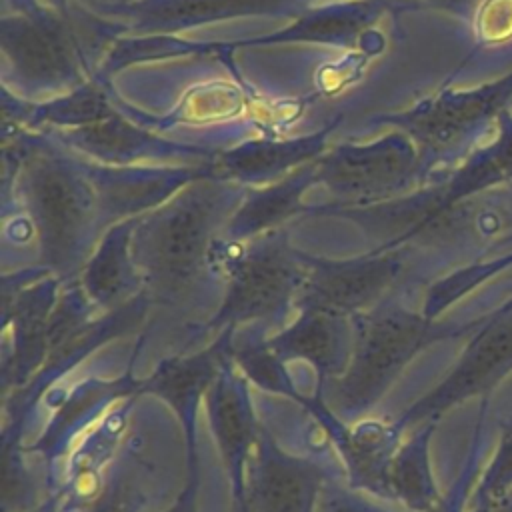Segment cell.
Instances as JSON below:
<instances>
[{
    "label": "cell",
    "instance_id": "cell-14",
    "mask_svg": "<svg viewBox=\"0 0 512 512\" xmlns=\"http://www.w3.org/2000/svg\"><path fill=\"white\" fill-rule=\"evenodd\" d=\"M30 202L52 258H64L86 216L82 188L68 172L42 166L32 174Z\"/></svg>",
    "mask_w": 512,
    "mask_h": 512
},
{
    "label": "cell",
    "instance_id": "cell-13",
    "mask_svg": "<svg viewBox=\"0 0 512 512\" xmlns=\"http://www.w3.org/2000/svg\"><path fill=\"white\" fill-rule=\"evenodd\" d=\"M282 362L306 360L320 380L338 378L348 368L352 348L344 318L324 310H306L290 328L268 340Z\"/></svg>",
    "mask_w": 512,
    "mask_h": 512
},
{
    "label": "cell",
    "instance_id": "cell-7",
    "mask_svg": "<svg viewBox=\"0 0 512 512\" xmlns=\"http://www.w3.org/2000/svg\"><path fill=\"white\" fill-rule=\"evenodd\" d=\"M230 356L232 348L226 334L202 352L164 360L146 380L136 382V392L154 394L170 404L182 424L188 450H196L198 404L208 394Z\"/></svg>",
    "mask_w": 512,
    "mask_h": 512
},
{
    "label": "cell",
    "instance_id": "cell-31",
    "mask_svg": "<svg viewBox=\"0 0 512 512\" xmlns=\"http://www.w3.org/2000/svg\"><path fill=\"white\" fill-rule=\"evenodd\" d=\"M496 310H500V312H512V290H510V296H508Z\"/></svg>",
    "mask_w": 512,
    "mask_h": 512
},
{
    "label": "cell",
    "instance_id": "cell-9",
    "mask_svg": "<svg viewBox=\"0 0 512 512\" xmlns=\"http://www.w3.org/2000/svg\"><path fill=\"white\" fill-rule=\"evenodd\" d=\"M208 420L230 474L232 502L240 496L246 464L260 436L244 378L230 366L222 368L208 390Z\"/></svg>",
    "mask_w": 512,
    "mask_h": 512
},
{
    "label": "cell",
    "instance_id": "cell-22",
    "mask_svg": "<svg viewBox=\"0 0 512 512\" xmlns=\"http://www.w3.org/2000/svg\"><path fill=\"white\" fill-rule=\"evenodd\" d=\"M36 482L14 436L2 438V512H32Z\"/></svg>",
    "mask_w": 512,
    "mask_h": 512
},
{
    "label": "cell",
    "instance_id": "cell-33",
    "mask_svg": "<svg viewBox=\"0 0 512 512\" xmlns=\"http://www.w3.org/2000/svg\"><path fill=\"white\" fill-rule=\"evenodd\" d=\"M510 244H512V232L506 234V236H502L500 240H496V246H510Z\"/></svg>",
    "mask_w": 512,
    "mask_h": 512
},
{
    "label": "cell",
    "instance_id": "cell-12",
    "mask_svg": "<svg viewBox=\"0 0 512 512\" xmlns=\"http://www.w3.org/2000/svg\"><path fill=\"white\" fill-rule=\"evenodd\" d=\"M398 270L400 266L394 258L326 268L308 280L302 296L304 308L324 310L338 316L362 310L384 294Z\"/></svg>",
    "mask_w": 512,
    "mask_h": 512
},
{
    "label": "cell",
    "instance_id": "cell-10",
    "mask_svg": "<svg viewBox=\"0 0 512 512\" xmlns=\"http://www.w3.org/2000/svg\"><path fill=\"white\" fill-rule=\"evenodd\" d=\"M298 284L294 264L278 250H262L236 266L214 324H238L278 314Z\"/></svg>",
    "mask_w": 512,
    "mask_h": 512
},
{
    "label": "cell",
    "instance_id": "cell-5",
    "mask_svg": "<svg viewBox=\"0 0 512 512\" xmlns=\"http://www.w3.org/2000/svg\"><path fill=\"white\" fill-rule=\"evenodd\" d=\"M212 200L206 192H194L150 226L142 258L162 292L174 294L194 276L212 224Z\"/></svg>",
    "mask_w": 512,
    "mask_h": 512
},
{
    "label": "cell",
    "instance_id": "cell-25",
    "mask_svg": "<svg viewBox=\"0 0 512 512\" xmlns=\"http://www.w3.org/2000/svg\"><path fill=\"white\" fill-rule=\"evenodd\" d=\"M512 490V418L500 422V440L490 464L478 478L470 500L496 496Z\"/></svg>",
    "mask_w": 512,
    "mask_h": 512
},
{
    "label": "cell",
    "instance_id": "cell-27",
    "mask_svg": "<svg viewBox=\"0 0 512 512\" xmlns=\"http://www.w3.org/2000/svg\"><path fill=\"white\" fill-rule=\"evenodd\" d=\"M314 512H388L368 504L364 498L328 482L318 498Z\"/></svg>",
    "mask_w": 512,
    "mask_h": 512
},
{
    "label": "cell",
    "instance_id": "cell-1",
    "mask_svg": "<svg viewBox=\"0 0 512 512\" xmlns=\"http://www.w3.org/2000/svg\"><path fill=\"white\" fill-rule=\"evenodd\" d=\"M482 320L484 316L464 324H434L406 308H388L364 318L348 368L332 378L334 408L348 416L370 410L420 350L444 338L472 334Z\"/></svg>",
    "mask_w": 512,
    "mask_h": 512
},
{
    "label": "cell",
    "instance_id": "cell-17",
    "mask_svg": "<svg viewBox=\"0 0 512 512\" xmlns=\"http://www.w3.org/2000/svg\"><path fill=\"white\" fill-rule=\"evenodd\" d=\"M136 392V382L122 380V382H86L80 384L64 404H60V412L54 416L52 424L44 432V436L38 442V448L44 450V454H54L58 448L78 430L84 422H88L90 416L98 414L102 406L114 398L128 396Z\"/></svg>",
    "mask_w": 512,
    "mask_h": 512
},
{
    "label": "cell",
    "instance_id": "cell-24",
    "mask_svg": "<svg viewBox=\"0 0 512 512\" xmlns=\"http://www.w3.org/2000/svg\"><path fill=\"white\" fill-rule=\"evenodd\" d=\"M120 238H110L86 274V286L94 300L110 302L126 284V256Z\"/></svg>",
    "mask_w": 512,
    "mask_h": 512
},
{
    "label": "cell",
    "instance_id": "cell-23",
    "mask_svg": "<svg viewBox=\"0 0 512 512\" xmlns=\"http://www.w3.org/2000/svg\"><path fill=\"white\" fill-rule=\"evenodd\" d=\"M486 412H488V398L480 400V410H478V420H476L474 436L470 442V450H468L466 462L462 464V470H460L454 486L450 488V492L446 496H442L438 506L428 512H464L470 488L480 478V464H482V456H484V448H486L484 446Z\"/></svg>",
    "mask_w": 512,
    "mask_h": 512
},
{
    "label": "cell",
    "instance_id": "cell-6",
    "mask_svg": "<svg viewBox=\"0 0 512 512\" xmlns=\"http://www.w3.org/2000/svg\"><path fill=\"white\" fill-rule=\"evenodd\" d=\"M512 184V114L506 110L496 124L494 138L474 150L452 178L432 196L426 198L416 214V224L410 234L426 232L438 218L454 206L478 198L498 186Z\"/></svg>",
    "mask_w": 512,
    "mask_h": 512
},
{
    "label": "cell",
    "instance_id": "cell-28",
    "mask_svg": "<svg viewBox=\"0 0 512 512\" xmlns=\"http://www.w3.org/2000/svg\"><path fill=\"white\" fill-rule=\"evenodd\" d=\"M188 482L182 490V494L178 496V500L174 502L172 508H168L166 512H198L196 508V486H198V474H196V450H188Z\"/></svg>",
    "mask_w": 512,
    "mask_h": 512
},
{
    "label": "cell",
    "instance_id": "cell-20",
    "mask_svg": "<svg viewBox=\"0 0 512 512\" xmlns=\"http://www.w3.org/2000/svg\"><path fill=\"white\" fill-rule=\"evenodd\" d=\"M232 356H234L238 368L260 388L274 392V394L292 396V398L304 402V398H300L294 392V386L284 370V362L278 358V354L270 348L268 342L244 344L240 348H234Z\"/></svg>",
    "mask_w": 512,
    "mask_h": 512
},
{
    "label": "cell",
    "instance_id": "cell-3",
    "mask_svg": "<svg viewBox=\"0 0 512 512\" xmlns=\"http://www.w3.org/2000/svg\"><path fill=\"white\" fill-rule=\"evenodd\" d=\"M512 70L468 90H444L402 116L406 130L432 154L472 148L510 110Z\"/></svg>",
    "mask_w": 512,
    "mask_h": 512
},
{
    "label": "cell",
    "instance_id": "cell-2",
    "mask_svg": "<svg viewBox=\"0 0 512 512\" xmlns=\"http://www.w3.org/2000/svg\"><path fill=\"white\" fill-rule=\"evenodd\" d=\"M512 372V312L494 310L484 314L482 324L448 376L396 422L404 430L416 422H436L444 412L468 398H488L490 392Z\"/></svg>",
    "mask_w": 512,
    "mask_h": 512
},
{
    "label": "cell",
    "instance_id": "cell-26",
    "mask_svg": "<svg viewBox=\"0 0 512 512\" xmlns=\"http://www.w3.org/2000/svg\"><path fill=\"white\" fill-rule=\"evenodd\" d=\"M480 46H498L512 40V0H482L472 14Z\"/></svg>",
    "mask_w": 512,
    "mask_h": 512
},
{
    "label": "cell",
    "instance_id": "cell-11",
    "mask_svg": "<svg viewBox=\"0 0 512 512\" xmlns=\"http://www.w3.org/2000/svg\"><path fill=\"white\" fill-rule=\"evenodd\" d=\"M418 158L406 138H386L368 148L340 152L324 170L326 182L348 196L382 194L402 186L416 170Z\"/></svg>",
    "mask_w": 512,
    "mask_h": 512
},
{
    "label": "cell",
    "instance_id": "cell-16",
    "mask_svg": "<svg viewBox=\"0 0 512 512\" xmlns=\"http://www.w3.org/2000/svg\"><path fill=\"white\" fill-rule=\"evenodd\" d=\"M436 422H426L406 444H402L390 464L388 492L410 512H428L438 506L442 496L430 470V438Z\"/></svg>",
    "mask_w": 512,
    "mask_h": 512
},
{
    "label": "cell",
    "instance_id": "cell-32",
    "mask_svg": "<svg viewBox=\"0 0 512 512\" xmlns=\"http://www.w3.org/2000/svg\"><path fill=\"white\" fill-rule=\"evenodd\" d=\"M32 512H58V510L54 508V502H48V504H44L40 508H34Z\"/></svg>",
    "mask_w": 512,
    "mask_h": 512
},
{
    "label": "cell",
    "instance_id": "cell-15",
    "mask_svg": "<svg viewBox=\"0 0 512 512\" xmlns=\"http://www.w3.org/2000/svg\"><path fill=\"white\" fill-rule=\"evenodd\" d=\"M4 48L26 76L56 78L70 70L68 42L54 24L38 20L4 24Z\"/></svg>",
    "mask_w": 512,
    "mask_h": 512
},
{
    "label": "cell",
    "instance_id": "cell-8",
    "mask_svg": "<svg viewBox=\"0 0 512 512\" xmlns=\"http://www.w3.org/2000/svg\"><path fill=\"white\" fill-rule=\"evenodd\" d=\"M308 406L312 408L314 416L324 424L326 432H330V436L334 438L338 452L348 466L350 484L358 490L390 498L388 472L398 452L402 432L400 424L364 420L350 428L340 424L320 398Z\"/></svg>",
    "mask_w": 512,
    "mask_h": 512
},
{
    "label": "cell",
    "instance_id": "cell-21",
    "mask_svg": "<svg viewBox=\"0 0 512 512\" xmlns=\"http://www.w3.org/2000/svg\"><path fill=\"white\" fill-rule=\"evenodd\" d=\"M282 0H168L148 8V16L160 22H194L204 18L268 10Z\"/></svg>",
    "mask_w": 512,
    "mask_h": 512
},
{
    "label": "cell",
    "instance_id": "cell-29",
    "mask_svg": "<svg viewBox=\"0 0 512 512\" xmlns=\"http://www.w3.org/2000/svg\"><path fill=\"white\" fill-rule=\"evenodd\" d=\"M470 512H512V490L488 498L470 500Z\"/></svg>",
    "mask_w": 512,
    "mask_h": 512
},
{
    "label": "cell",
    "instance_id": "cell-30",
    "mask_svg": "<svg viewBox=\"0 0 512 512\" xmlns=\"http://www.w3.org/2000/svg\"><path fill=\"white\" fill-rule=\"evenodd\" d=\"M428 2L436 4L438 8H446V10H450V12L458 14V16L468 18V16L474 14L476 6H478L482 0H428Z\"/></svg>",
    "mask_w": 512,
    "mask_h": 512
},
{
    "label": "cell",
    "instance_id": "cell-18",
    "mask_svg": "<svg viewBox=\"0 0 512 512\" xmlns=\"http://www.w3.org/2000/svg\"><path fill=\"white\" fill-rule=\"evenodd\" d=\"M146 504L142 480L132 456L114 460L88 498L86 512H142Z\"/></svg>",
    "mask_w": 512,
    "mask_h": 512
},
{
    "label": "cell",
    "instance_id": "cell-19",
    "mask_svg": "<svg viewBox=\"0 0 512 512\" xmlns=\"http://www.w3.org/2000/svg\"><path fill=\"white\" fill-rule=\"evenodd\" d=\"M510 266H512V250L504 252L502 256H494L490 260H482V262H474L464 268H458L456 272L442 278L440 282H436L430 288L422 314L426 318L434 320L450 304H454L456 300H460L468 292L476 290L480 284H484L486 280L494 278L496 274H500L502 270H506Z\"/></svg>",
    "mask_w": 512,
    "mask_h": 512
},
{
    "label": "cell",
    "instance_id": "cell-4",
    "mask_svg": "<svg viewBox=\"0 0 512 512\" xmlns=\"http://www.w3.org/2000/svg\"><path fill=\"white\" fill-rule=\"evenodd\" d=\"M328 482L324 466L282 450L262 426L232 512H314Z\"/></svg>",
    "mask_w": 512,
    "mask_h": 512
}]
</instances>
